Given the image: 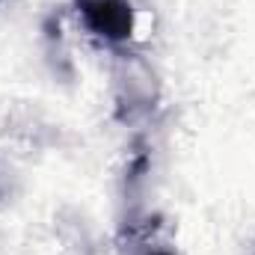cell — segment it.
Masks as SVG:
<instances>
[{
	"label": "cell",
	"mask_w": 255,
	"mask_h": 255,
	"mask_svg": "<svg viewBox=\"0 0 255 255\" xmlns=\"http://www.w3.org/2000/svg\"><path fill=\"white\" fill-rule=\"evenodd\" d=\"M77 12L86 30L107 42H128L133 36L130 0H77Z\"/></svg>",
	"instance_id": "cell-1"
},
{
	"label": "cell",
	"mask_w": 255,
	"mask_h": 255,
	"mask_svg": "<svg viewBox=\"0 0 255 255\" xmlns=\"http://www.w3.org/2000/svg\"><path fill=\"white\" fill-rule=\"evenodd\" d=\"M148 255H175V253H172V250H151Z\"/></svg>",
	"instance_id": "cell-2"
}]
</instances>
